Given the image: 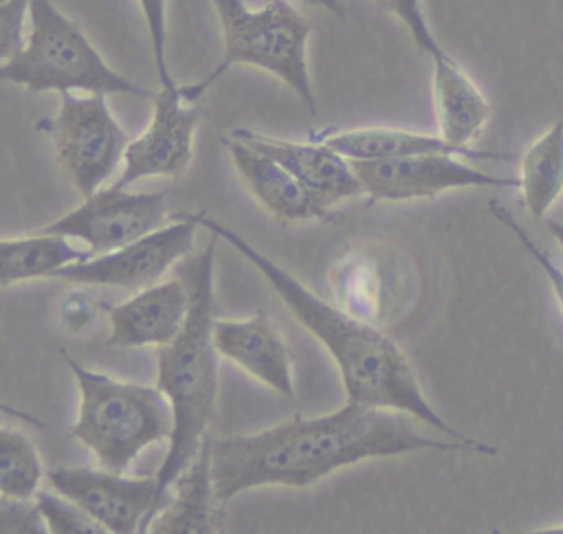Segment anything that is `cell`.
Instances as JSON below:
<instances>
[{
    "label": "cell",
    "mask_w": 563,
    "mask_h": 534,
    "mask_svg": "<svg viewBox=\"0 0 563 534\" xmlns=\"http://www.w3.org/2000/svg\"><path fill=\"white\" fill-rule=\"evenodd\" d=\"M400 268L398 262L385 257V253L356 251L347 259H341L330 275L332 294L341 299V308L367 323H383L396 312V301L385 297V286L400 288L402 275L389 277Z\"/></svg>",
    "instance_id": "cell-18"
},
{
    "label": "cell",
    "mask_w": 563,
    "mask_h": 534,
    "mask_svg": "<svg viewBox=\"0 0 563 534\" xmlns=\"http://www.w3.org/2000/svg\"><path fill=\"white\" fill-rule=\"evenodd\" d=\"M224 145L242 182L271 215L284 222L323 218V211L314 204L301 182L275 158L233 136L227 138Z\"/></svg>",
    "instance_id": "cell-16"
},
{
    "label": "cell",
    "mask_w": 563,
    "mask_h": 534,
    "mask_svg": "<svg viewBox=\"0 0 563 534\" xmlns=\"http://www.w3.org/2000/svg\"><path fill=\"white\" fill-rule=\"evenodd\" d=\"M231 136L244 141L246 145L260 149L262 154L284 165L310 193V198L323 211V215H328L330 209L339 202L365 193L352 167V160L323 141L312 138L308 143H297L262 136L244 127L233 130Z\"/></svg>",
    "instance_id": "cell-13"
},
{
    "label": "cell",
    "mask_w": 563,
    "mask_h": 534,
    "mask_svg": "<svg viewBox=\"0 0 563 534\" xmlns=\"http://www.w3.org/2000/svg\"><path fill=\"white\" fill-rule=\"evenodd\" d=\"M189 314V290L180 277L141 288L132 299L108 305L112 347H163L183 330Z\"/></svg>",
    "instance_id": "cell-14"
},
{
    "label": "cell",
    "mask_w": 563,
    "mask_h": 534,
    "mask_svg": "<svg viewBox=\"0 0 563 534\" xmlns=\"http://www.w3.org/2000/svg\"><path fill=\"white\" fill-rule=\"evenodd\" d=\"M374 4L391 15H396L411 33L413 42L418 44V48L422 53H427L429 57H435L440 55L444 48L438 44V40L433 37L427 20H424V13H422V7H420V0H374Z\"/></svg>",
    "instance_id": "cell-26"
},
{
    "label": "cell",
    "mask_w": 563,
    "mask_h": 534,
    "mask_svg": "<svg viewBox=\"0 0 563 534\" xmlns=\"http://www.w3.org/2000/svg\"><path fill=\"white\" fill-rule=\"evenodd\" d=\"M431 66L440 136L457 147H468L488 123L490 103L446 51L431 57Z\"/></svg>",
    "instance_id": "cell-17"
},
{
    "label": "cell",
    "mask_w": 563,
    "mask_h": 534,
    "mask_svg": "<svg viewBox=\"0 0 563 534\" xmlns=\"http://www.w3.org/2000/svg\"><path fill=\"white\" fill-rule=\"evenodd\" d=\"M92 253L79 251L70 237L37 231L24 237H4L0 242V283L7 288L18 281L53 277L59 268L88 259Z\"/></svg>",
    "instance_id": "cell-22"
},
{
    "label": "cell",
    "mask_w": 563,
    "mask_h": 534,
    "mask_svg": "<svg viewBox=\"0 0 563 534\" xmlns=\"http://www.w3.org/2000/svg\"><path fill=\"white\" fill-rule=\"evenodd\" d=\"M455 154H418L380 160H352L369 202H400L435 198L451 189L488 187L519 189V178L495 176L462 160Z\"/></svg>",
    "instance_id": "cell-10"
},
{
    "label": "cell",
    "mask_w": 563,
    "mask_h": 534,
    "mask_svg": "<svg viewBox=\"0 0 563 534\" xmlns=\"http://www.w3.org/2000/svg\"><path fill=\"white\" fill-rule=\"evenodd\" d=\"M31 0H0V55L2 59L18 53L24 44L22 22L29 15Z\"/></svg>",
    "instance_id": "cell-30"
},
{
    "label": "cell",
    "mask_w": 563,
    "mask_h": 534,
    "mask_svg": "<svg viewBox=\"0 0 563 534\" xmlns=\"http://www.w3.org/2000/svg\"><path fill=\"white\" fill-rule=\"evenodd\" d=\"M139 7L143 11L150 42H152V53H154V64L158 70V81L163 88H174L176 81L169 75L167 59H165V42H167V18H165V7L167 0H139Z\"/></svg>",
    "instance_id": "cell-28"
},
{
    "label": "cell",
    "mask_w": 563,
    "mask_h": 534,
    "mask_svg": "<svg viewBox=\"0 0 563 534\" xmlns=\"http://www.w3.org/2000/svg\"><path fill=\"white\" fill-rule=\"evenodd\" d=\"M218 240L220 237L211 233L205 248L189 253L174 266V275L180 277L189 290V314L178 336L158 349L156 385L172 404L174 429L167 440L165 459L156 470V501L150 523L158 510H163L167 490L196 457L216 407L220 354L213 343V262Z\"/></svg>",
    "instance_id": "cell-3"
},
{
    "label": "cell",
    "mask_w": 563,
    "mask_h": 534,
    "mask_svg": "<svg viewBox=\"0 0 563 534\" xmlns=\"http://www.w3.org/2000/svg\"><path fill=\"white\" fill-rule=\"evenodd\" d=\"M198 226L196 213H180L172 224H165L114 251L68 264L53 277L77 286L147 288L156 283L167 268L194 253Z\"/></svg>",
    "instance_id": "cell-8"
},
{
    "label": "cell",
    "mask_w": 563,
    "mask_h": 534,
    "mask_svg": "<svg viewBox=\"0 0 563 534\" xmlns=\"http://www.w3.org/2000/svg\"><path fill=\"white\" fill-rule=\"evenodd\" d=\"M409 413L347 402L325 415H295L249 435L211 440V475L220 503L257 486L306 488L365 459L418 450L495 455L484 442L424 435Z\"/></svg>",
    "instance_id": "cell-1"
},
{
    "label": "cell",
    "mask_w": 563,
    "mask_h": 534,
    "mask_svg": "<svg viewBox=\"0 0 563 534\" xmlns=\"http://www.w3.org/2000/svg\"><path fill=\"white\" fill-rule=\"evenodd\" d=\"M176 494L165 505L147 532L154 534H209L213 532V475H211V437L205 435L196 457L174 481Z\"/></svg>",
    "instance_id": "cell-20"
},
{
    "label": "cell",
    "mask_w": 563,
    "mask_h": 534,
    "mask_svg": "<svg viewBox=\"0 0 563 534\" xmlns=\"http://www.w3.org/2000/svg\"><path fill=\"white\" fill-rule=\"evenodd\" d=\"M165 218L167 191H128L110 185L40 231L79 240L92 255H101L161 229Z\"/></svg>",
    "instance_id": "cell-9"
},
{
    "label": "cell",
    "mask_w": 563,
    "mask_h": 534,
    "mask_svg": "<svg viewBox=\"0 0 563 534\" xmlns=\"http://www.w3.org/2000/svg\"><path fill=\"white\" fill-rule=\"evenodd\" d=\"M44 475L33 442L18 429L0 426V490L2 497L33 499Z\"/></svg>",
    "instance_id": "cell-23"
},
{
    "label": "cell",
    "mask_w": 563,
    "mask_h": 534,
    "mask_svg": "<svg viewBox=\"0 0 563 534\" xmlns=\"http://www.w3.org/2000/svg\"><path fill=\"white\" fill-rule=\"evenodd\" d=\"M0 77L35 94L73 90L106 97L132 94L154 99L156 94L112 70L81 26L66 18L51 0L29 2V33L22 48L2 59Z\"/></svg>",
    "instance_id": "cell-5"
},
{
    "label": "cell",
    "mask_w": 563,
    "mask_h": 534,
    "mask_svg": "<svg viewBox=\"0 0 563 534\" xmlns=\"http://www.w3.org/2000/svg\"><path fill=\"white\" fill-rule=\"evenodd\" d=\"M328 143L350 160H380L418 154H455L464 158H499V154L473 147H457L440 134H420L396 127H354L341 132H323L314 136Z\"/></svg>",
    "instance_id": "cell-19"
},
{
    "label": "cell",
    "mask_w": 563,
    "mask_h": 534,
    "mask_svg": "<svg viewBox=\"0 0 563 534\" xmlns=\"http://www.w3.org/2000/svg\"><path fill=\"white\" fill-rule=\"evenodd\" d=\"M51 134L57 163L68 182L84 196L101 189L128 147V134L112 116L106 94H59V110L40 125Z\"/></svg>",
    "instance_id": "cell-7"
},
{
    "label": "cell",
    "mask_w": 563,
    "mask_h": 534,
    "mask_svg": "<svg viewBox=\"0 0 563 534\" xmlns=\"http://www.w3.org/2000/svg\"><path fill=\"white\" fill-rule=\"evenodd\" d=\"M53 490L73 499L106 532H147L156 501V472L125 477L103 466H59L48 472Z\"/></svg>",
    "instance_id": "cell-11"
},
{
    "label": "cell",
    "mask_w": 563,
    "mask_h": 534,
    "mask_svg": "<svg viewBox=\"0 0 563 534\" xmlns=\"http://www.w3.org/2000/svg\"><path fill=\"white\" fill-rule=\"evenodd\" d=\"M77 389L79 409L70 437L97 457L99 466L123 472L141 450L169 440L174 411L163 389L95 371L64 354Z\"/></svg>",
    "instance_id": "cell-4"
},
{
    "label": "cell",
    "mask_w": 563,
    "mask_h": 534,
    "mask_svg": "<svg viewBox=\"0 0 563 534\" xmlns=\"http://www.w3.org/2000/svg\"><path fill=\"white\" fill-rule=\"evenodd\" d=\"M488 209H490V213L515 235V240L519 242V246L530 255V259H532V262L537 264V268L543 272V277H545V281H548V286H550V290H552V294H554V301H556V305H559V310H561V314H563V268L556 266V264L552 262V257H550L541 246L534 244V240L526 233V229L515 220V215H512L501 202L488 200Z\"/></svg>",
    "instance_id": "cell-25"
},
{
    "label": "cell",
    "mask_w": 563,
    "mask_h": 534,
    "mask_svg": "<svg viewBox=\"0 0 563 534\" xmlns=\"http://www.w3.org/2000/svg\"><path fill=\"white\" fill-rule=\"evenodd\" d=\"M548 231H550V235L554 237V242L559 244V248H561V253H563V222H559V220H548Z\"/></svg>",
    "instance_id": "cell-32"
},
{
    "label": "cell",
    "mask_w": 563,
    "mask_h": 534,
    "mask_svg": "<svg viewBox=\"0 0 563 534\" xmlns=\"http://www.w3.org/2000/svg\"><path fill=\"white\" fill-rule=\"evenodd\" d=\"M213 343L220 356L242 367L275 393L284 398L295 396L286 341L266 312H255L242 321L216 319Z\"/></svg>",
    "instance_id": "cell-15"
},
{
    "label": "cell",
    "mask_w": 563,
    "mask_h": 534,
    "mask_svg": "<svg viewBox=\"0 0 563 534\" xmlns=\"http://www.w3.org/2000/svg\"><path fill=\"white\" fill-rule=\"evenodd\" d=\"M103 308H108V305L97 301L88 290H81V288L70 290L62 297V301L57 305L59 325L68 334H81L97 321V316Z\"/></svg>",
    "instance_id": "cell-27"
},
{
    "label": "cell",
    "mask_w": 563,
    "mask_h": 534,
    "mask_svg": "<svg viewBox=\"0 0 563 534\" xmlns=\"http://www.w3.org/2000/svg\"><path fill=\"white\" fill-rule=\"evenodd\" d=\"M222 29V62L211 75L194 86H183L189 101L202 92L235 64L262 68L282 79L317 114V99L308 73L306 44L310 35L308 20L286 0H268L262 9L246 7L244 0H211Z\"/></svg>",
    "instance_id": "cell-6"
},
{
    "label": "cell",
    "mask_w": 563,
    "mask_h": 534,
    "mask_svg": "<svg viewBox=\"0 0 563 534\" xmlns=\"http://www.w3.org/2000/svg\"><path fill=\"white\" fill-rule=\"evenodd\" d=\"M0 532L4 534H42L48 532L44 516L35 499H11L0 501Z\"/></svg>",
    "instance_id": "cell-29"
},
{
    "label": "cell",
    "mask_w": 563,
    "mask_h": 534,
    "mask_svg": "<svg viewBox=\"0 0 563 534\" xmlns=\"http://www.w3.org/2000/svg\"><path fill=\"white\" fill-rule=\"evenodd\" d=\"M301 2H306V4H310V7H321V9L330 11V13H334L336 18H343V15H345V9H343L341 0H301Z\"/></svg>",
    "instance_id": "cell-31"
},
{
    "label": "cell",
    "mask_w": 563,
    "mask_h": 534,
    "mask_svg": "<svg viewBox=\"0 0 563 534\" xmlns=\"http://www.w3.org/2000/svg\"><path fill=\"white\" fill-rule=\"evenodd\" d=\"M35 503L44 516L48 532L53 534H99L106 532L86 510H81L73 499L62 492L37 490Z\"/></svg>",
    "instance_id": "cell-24"
},
{
    "label": "cell",
    "mask_w": 563,
    "mask_h": 534,
    "mask_svg": "<svg viewBox=\"0 0 563 534\" xmlns=\"http://www.w3.org/2000/svg\"><path fill=\"white\" fill-rule=\"evenodd\" d=\"M198 119L200 103L189 101L183 86H161L154 94L150 125L141 136L128 143L123 152V171L112 185L130 187L152 176L178 178L191 160Z\"/></svg>",
    "instance_id": "cell-12"
},
{
    "label": "cell",
    "mask_w": 563,
    "mask_h": 534,
    "mask_svg": "<svg viewBox=\"0 0 563 534\" xmlns=\"http://www.w3.org/2000/svg\"><path fill=\"white\" fill-rule=\"evenodd\" d=\"M539 534H563V523H561V525L545 527V530H539Z\"/></svg>",
    "instance_id": "cell-33"
},
{
    "label": "cell",
    "mask_w": 563,
    "mask_h": 534,
    "mask_svg": "<svg viewBox=\"0 0 563 534\" xmlns=\"http://www.w3.org/2000/svg\"><path fill=\"white\" fill-rule=\"evenodd\" d=\"M521 202L532 220H543L563 193V121L552 123L519 158Z\"/></svg>",
    "instance_id": "cell-21"
},
{
    "label": "cell",
    "mask_w": 563,
    "mask_h": 534,
    "mask_svg": "<svg viewBox=\"0 0 563 534\" xmlns=\"http://www.w3.org/2000/svg\"><path fill=\"white\" fill-rule=\"evenodd\" d=\"M196 218L200 226L216 233L251 266H255L268 286L282 297L295 321L328 349L339 367L347 402L402 411L444 437L477 442L453 429L429 404L405 352L378 325L367 323L341 305L314 294L295 275L246 242L238 231L216 218H209L205 211H198Z\"/></svg>",
    "instance_id": "cell-2"
}]
</instances>
